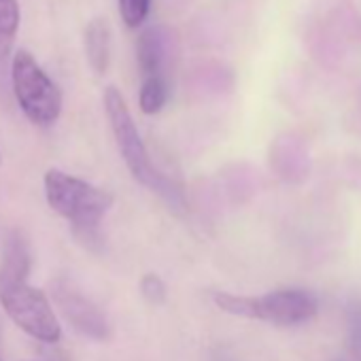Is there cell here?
Listing matches in <instances>:
<instances>
[{"instance_id":"cell-2","label":"cell","mask_w":361,"mask_h":361,"mask_svg":"<svg viewBox=\"0 0 361 361\" xmlns=\"http://www.w3.org/2000/svg\"><path fill=\"white\" fill-rule=\"evenodd\" d=\"M104 111L109 117V126H111L115 145H117L121 159L126 161L130 174L149 192L157 194L174 213H185L188 198H185L183 185L176 183L174 178L166 176L164 172H159L155 168V164L151 161V155L142 142V136L136 128L132 111H130L123 94L115 85H109L104 90Z\"/></svg>"},{"instance_id":"cell-13","label":"cell","mask_w":361,"mask_h":361,"mask_svg":"<svg viewBox=\"0 0 361 361\" xmlns=\"http://www.w3.org/2000/svg\"><path fill=\"white\" fill-rule=\"evenodd\" d=\"M140 293L151 304H161L166 300V283L157 274H145L140 279Z\"/></svg>"},{"instance_id":"cell-1","label":"cell","mask_w":361,"mask_h":361,"mask_svg":"<svg viewBox=\"0 0 361 361\" xmlns=\"http://www.w3.org/2000/svg\"><path fill=\"white\" fill-rule=\"evenodd\" d=\"M30 251L20 232L5 243L0 262V306L7 317L30 338L56 344L62 340V325L45 291L28 283Z\"/></svg>"},{"instance_id":"cell-8","label":"cell","mask_w":361,"mask_h":361,"mask_svg":"<svg viewBox=\"0 0 361 361\" xmlns=\"http://www.w3.org/2000/svg\"><path fill=\"white\" fill-rule=\"evenodd\" d=\"M85 58L96 75L106 73L111 62V28L102 18H96L85 26Z\"/></svg>"},{"instance_id":"cell-7","label":"cell","mask_w":361,"mask_h":361,"mask_svg":"<svg viewBox=\"0 0 361 361\" xmlns=\"http://www.w3.org/2000/svg\"><path fill=\"white\" fill-rule=\"evenodd\" d=\"M168 49H170V35L164 26H151L140 32L136 41V60L142 79L164 75Z\"/></svg>"},{"instance_id":"cell-5","label":"cell","mask_w":361,"mask_h":361,"mask_svg":"<svg viewBox=\"0 0 361 361\" xmlns=\"http://www.w3.org/2000/svg\"><path fill=\"white\" fill-rule=\"evenodd\" d=\"M11 85L22 113L39 128H51L62 115V92L26 49L13 54Z\"/></svg>"},{"instance_id":"cell-11","label":"cell","mask_w":361,"mask_h":361,"mask_svg":"<svg viewBox=\"0 0 361 361\" xmlns=\"http://www.w3.org/2000/svg\"><path fill=\"white\" fill-rule=\"evenodd\" d=\"M346 342L353 361H361V300H353L346 308Z\"/></svg>"},{"instance_id":"cell-14","label":"cell","mask_w":361,"mask_h":361,"mask_svg":"<svg viewBox=\"0 0 361 361\" xmlns=\"http://www.w3.org/2000/svg\"><path fill=\"white\" fill-rule=\"evenodd\" d=\"M0 361H3V355H0Z\"/></svg>"},{"instance_id":"cell-3","label":"cell","mask_w":361,"mask_h":361,"mask_svg":"<svg viewBox=\"0 0 361 361\" xmlns=\"http://www.w3.org/2000/svg\"><path fill=\"white\" fill-rule=\"evenodd\" d=\"M43 188L49 209L71 224L79 240H100V224L115 202L111 192L58 168L45 172Z\"/></svg>"},{"instance_id":"cell-10","label":"cell","mask_w":361,"mask_h":361,"mask_svg":"<svg viewBox=\"0 0 361 361\" xmlns=\"http://www.w3.org/2000/svg\"><path fill=\"white\" fill-rule=\"evenodd\" d=\"M168 102V81L166 75L145 77L138 92V106L145 115H157Z\"/></svg>"},{"instance_id":"cell-6","label":"cell","mask_w":361,"mask_h":361,"mask_svg":"<svg viewBox=\"0 0 361 361\" xmlns=\"http://www.w3.org/2000/svg\"><path fill=\"white\" fill-rule=\"evenodd\" d=\"M54 304L60 308L64 319L83 336L94 340H106L109 338V321L100 312V308L85 298L81 291H77L71 283L58 281L54 285Z\"/></svg>"},{"instance_id":"cell-9","label":"cell","mask_w":361,"mask_h":361,"mask_svg":"<svg viewBox=\"0 0 361 361\" xmlns=\"http://www.w3.org/2000/svg\"><path fill=\"white\" fill-rule=\"evenodd\" d=\"M20 22L22 13L18 0H0V64L7 62L9 54L13 51Z\"/></svg>"},{"instance_id":"cell-12","label":"cell","mask_w":361,"mask_h":361,"mask_svg":"<svg viewBox=\"0 0 361 361\" xmlns=\"http://www.w3.org/2000/svg\"><path fill=\"white\" fill-rule=\"evenodd\" d=\"M119 16L128 28H140L149 16L151 0H117Z\"/></svg>"},{"instance_id":"cell-4","label":"cell","mask_w":361,"mask_h":361,"mask_svg":"<svg viewBox=\"0 0 361 361\" xmlns=\"http://www.w3.org/2000/svg\"><path fill=\"white\" fill-rule=\"evenodd\" d=\"M213 302L217 304L219 310L228 314L253 319V321H266L279 327L306 323L319 310L317 300L302 289H279L264 295H236V293L217 291L213 293Z\"/></svg>"}]
</instances>
